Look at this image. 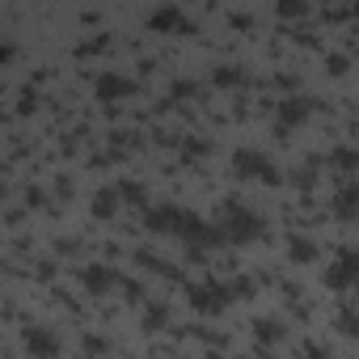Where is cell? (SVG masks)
<instances>
[{"mask_svg": "<svg viewBox=\"0 0 359 359\" xmlns=\"http://www.w3.org/2000/svg\"><path fill=\"white\" fill-rule=\"evenodd\" d=\"M220 233L229 241H254V237H262V220L250 208H241L237 199H229L224 203V216H220Z\"/></svg>", "mask_w": 359, "mask_h": 359, "instance_id": "6da1fadb", "label": "cell"}, {"mask_svg": "<svg viewBox=\"0 0 359 359\" xmlns=\"http://www.w3.org/2000/svg\"><path fill=\"white\" fill-rule=\"evenodd\" d=\"M187 300H191V309H199V313H224L229 300H233V292L220 287V283H195V287H187Z\"/></svg>", "mask_w": 359, "mask_h": 359, "instance_id": "7a4b0ae2", "label": "cell"}, {"mask_svg": "<svg viewBox=\"0 0 359 359\" xmlns=\"http://www.w3.org/2000/svg\"><path fill=\"white\" fill-rule=\"evenodd\" d=\"M233 165H237V173H245V177H262V182H279V173H275V165H271V156H266V152L241 148V152L233 156Z\"/></svg>", "mask_w": 359, "mask_h": 359, "instance_id": "3957f363", "label": "cell"}, {"mask_svg": "<svg viewBox=\"0 0 359 359\" xmlns=\"http://www.w3.org/2000/svg\"><path fill=\"white\" fill-rule=\"evenodd\" d=\"M26 351L34 355V359H55L60 355V338L51 334V330H43V325H26Z\"/></svg>", "mask_w": 359, "mask_h": 359, "instance_id": "277c9868", "label": "cell"}, {"mask_svg": "<svg viewBox=\"0 0 359 359\" xmlns=\"http://www.w3.org/2000/svg\"><path fill=\"white\" fill-rule=\"evenodd\" d=\"M355 266H359V258H355L351 250H346V254H338V262L325 271V283H330V287H338V292H342V287H351V283H355Z\"/></svg>", "mask_w": 359, "mask_h": 359, "instance_id": "5b68a950", "label": "cell"}, {"mask_svg": "<svg viewBox=\"0 0 359 359\" xmlns=\"http://www.w3.org/2000/svg\"><path fill=\"white\" fill-rule=\"evenodd\" d=\"M81 283H85L89 292H110V287L118 283V275H114L110 266H102V262H93V266H85V271H81Z\"/></svg>", "mask_w": 359, "mask_h": 359, "instance_id": "8992f818", "label": "cell"}, {"mask_svg": "<svg viewBox=\"0 0 359 359\" xmlns=\"http://www.w3.org/2000/svg\"><path fill=\"white\" fill-rule=\"evenodd\" d=\"M93 89H97L102 102H114V97H127V93H131V81H127V76H114V72H102Z\"/></svg>", "mask_w": 359, "mask_h": 359, "instance_id": "52a82bcc", "label": "cell"}, {"mask_svg": "<svg viewBox=\"0 0 359 359\" xmlns=\"http://www.w3.org/2000/svg\"><path fill=\"white\" fill-rule=\"evenodd\" d=\"M309 110H313V102H309V97H287V102L279 106V118H283V123H300Z\"/></svg>", "mask_w": 359, "mask_h": 359, "instance_id": "ba28073f", "label": "cell"}, {"mask_svg": "<svg viewBox=\"0 0 359 359\" xmlns=\"http://www.w3.org/2000/svg\"><path fill=\"white\" fill-rule=\"evenodd\" d=\"M148 26H152V30H169V26H182V13H177V9H161V13H152V18H148Z\"/></svg>", "mask_w": 359, "mask_h": 359, "instance_id": "9c48e42d", "label": "cell"}, {"mask_svg": "<svg viewBox=\"0 0 359 359\" xmlns=\"http://www.w3.org/2000/svg\"><path fill=\"white\" fill-rule=\"evenodd\" d=\"M292 258L296 262H309V258H317V245L304 241V237H292Z\"/></svg>", "mask_w": 359, "mask_h": 359, "instance_id": "30bf717a", "label": "cell"}, {"mask_svg": "<svg viewBox=\"0 0 359 359\" xmlns=\"http://www.w3.org/2000/svg\"><path fill=\"white\" fill-rule=\"evenodd\" d=\"M338 216H342V220H351V216H355V187L338 191Z\"/></svg>", "mask_w": 359, "mask_h": 359, "instance_id": "8fae6325", "label": "cell"}, {"mask_svg": "<svg viewBox=\"0 0 359 359\" xmlns=\"http://www.w3.org/2000/svg\"><path fill=\"white\" fill-rule=\"evenodd\" d=\"M140 262H144V266H152V271H156V275H169V279H173V275H177V271H173V266H169V262H165V258H152V254H148V250H140Z\"/></svg>", "mask_w": 359, "mask_h": 359, "instance_id": "7c38bea8", "label": "cell"}, {"mask_svg": "<svg viewBox=\"0 0 359 359\" xmlns=\"http://www.w3.org/2000/svg\"><path fill=\"white\" fill-rule=\"evenodd\" d=\"M114 199H118V191H102L97 203H93V212L97 216H114Z\"/></svg>", "mask_w": 359, "mask_h": 359, "instance_id": "4fadbf2b", "label": "cell"}, {"mask_svg": "<svg viewBox=\"0 0 359 359\" xmlns=\"http://www.w3.org/2000/svg\"><path fill=\"white\" fill-rule=\"evenodd\" d=\"M254 334H262V342H275L279 338V321H258Z\"/></svg>", "mask_w": 359, "mask_h": 359, "instance_id": "5bb4252c", "label": "cell"}, {"mask_svg": "<svg viewBox=\"0 0 359 359\" xmlns=\"http://www.w3.org/2000/svg\"><path fill=\"white\" fill-rule=\"evenodd\" d=\"M216 81H220V85H233V81H241V72H237V68H220Z\"/></svg>", "mask_w": 359, "mask_h": 359, "instance_id": "9a60e30c", "label": "cell"}, {"mask_svg": "<svg viewBox=\"0 0 359 359\" xmlns=\"http://www.w3.org/2000/svg\"><path fill=\"white\" fill-rule=\"evenodd\" d=\"M330 72H338V76H342V72H346V60H342V55H330Z\"/></svg>", "mask_w": 359, "mask_h": 359, "instance_id": "2e32d148", "label": "cell"}, {"mask_svg": "<svg viewBox=\"0 0 359 359\" xmlns=\"http://www.w3.org/2000/svg\"><path fill=\"white\" fill-rule=\"evenodd\" d=\"M144 321H148V325H165V309H152V313H148Z\"/></svg>", "mask_w": 359, "mask_h": 359, "instance_id": "e0dca14e", "label": "cell"}, {"mask_svg": "<svg viewBox=\"0 0 359 359\" xmlns=\"http://www.w3.org/2000/svg\"><path fill=\"white\" fill-rule=\"evenodd\" d=\"M85 351H93V355H97V351H106V342H102V338L93 334V338H85Z\"/></svg>", "mask_w": 359, "mask_h": 359, "instance_id": "ac0fdd59", "label": "cell"}, {"mask_svg": "<svg viewBox=\"0 0 359 359\" xmlns=\"http://www.w3.org/2000/svg\"><path fill=\"white\" fill-rule=\"evenodd\" d=\"M9 55H13V47H9V43H0V60H9Z\"/></svg>", "mask_w": 359, "mask_h": 359, "instance_id": "d6986e66", "label": "cell"}, {"mask_svg": "<svg viewBox=\"0 0 359 359\" xmlns=\"http://www.w3.org/2000/svg\"><path fill=\"white\" fill-rule=\"evenodd\" d=\"M0 195H5V187H0Z\"/></svg>", "mask_w": 359, "mask_h": 359, "instance_id": "ffe728a7", "label": "cell"}]
</instances>
